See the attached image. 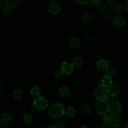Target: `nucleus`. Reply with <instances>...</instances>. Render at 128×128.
Wrapping results in <instances>:
<instances>
[{"mask_svg": "<svg viewBox=\"0 0 128 128\" xmlns=\"http://www.w3.org/2000/svg\"><path fill=\"white\" fill-rule=\"evenodd\" d=\"M64 109L65 108L62 104L55 103L50 107L48 113L52 118H60L64 114Z\"/></svg>", "mask_w": 128, "mask_h": 128, "instance_id": "f257e3e1", "label": "nucleus"}, {"mask_svg": "<svg viewBox=\"0 0 128 128\" xmlns=\"http://www.w3.org/2000/svg\"><path fill=\"white\" fill-rule=\"evenodd\" d=\"M94 98L98 100H108V96L107 92V88L103 86L100 84H98L94 90L92 92Z\"/></svg>", "mask_w": 128, "mask_h": 128, "instance_id": "f03ea898", "label": "nucleus"}, {"mask_svg": "<svg viewBox=\"0 0 128 128\" xmlns=\"http://www.w3.org/2000/svg\"><path fill=\"white\" fill-rule=\"evenodd\" d=\"M109 106L110 104L105 100H98L95 106V110L99 114H106L109 110Z\"/></svg>", "mask_w": 128, "mask_h": 128, "instance_id": "7ed1b4c3", "label": "nucleus"}, {"mask_svg": "<svg viewBox=\"0 0 128 128\" xmlns=\"http://www.w3.org/2000/svg\"><path fill=\"white\" fill-rule=\"evenodd\" d=\"M33 105L35 108L39 110H42L46 109L48 105V103L46 98L42 96H38L34 100L33 102Z\"/></svg>", "mask_w": 128, "mask_h": 128, "instance_id": "20e7f679", "label": "nucleus"}, {"mask_svg": "<svg viewBox=\"0 0 128 128\" xmlns=\"http://www.w3.org/2000/svg\"><path fill=\"white\" fill-rule=\"evenodd\" d=\"M60 69L62 70L64 74L70 75L74 72V67L71 62H64L61 64Z\"/></svg>", "mask_w": 128, "mask_h": 128, "instance_id": "39448f33", "label": "nucleus"}, {"mask_svg": "<svg viewBox=\"0 0 128 128\" xmlns=\"http://www.w3.org/2000/svg\"><path fill=\"white\" fill-rule=\"evenodd\" d=\"M122 106L119 102H111L109 106L108 112L112 115H118L121 112Z\"/></svg>", "mask_w": 128, "mask_h": 128, "instance_id": "423d86ee", "label": "nucleus"}, {"mask_svg": "<svg viewBox=\"0 0 128 128\" xmlns=\"http://www.w3.org/2000/svg\"><path fill=\"white\" fill-rule=\"evenodd\" d=\"M61 10L60 4L58 2H52L50 3L48 6V12L53 15L58 14Z\"/></svg>", "mask_w": 128, "mask_h": 128, "instance_id": "0eeeda50", "label": "nucleus"}, {"mask_svg": "<svg viewBox=\"0 0 128 128\" xmlns=\"http://www.w3.org/2000/svg\"><path fill=\"white\" fill-rule=\"evenodd\" d=\"M112 22L114 26L118 28H123L125 24V20L124 17L120 15L114 16Z\"/></svg>", "mask_w": 128, "mask_h": 128, "instance_id": "6e6552de", "label": "nucleus"}, {"mask_svg": "<svg viewBox=\"0 0 128 128\" xmlns=\"http://www.w3.org/2000/svg\"><path fill=\"white\" fill-rule=\"evenodd\" d=\"M109 65V62L106 59L98 60L96 64V68L99 72H103L106 70Z\"/></svg>", "mask_w": 128, "mask_h": 128, "instance_id": "1a4fd4ad", "label": "nucleus"}, {"mask_svg": "<svg viewBox=\"0 0 128 128\" xmlns=\"http://www.w3.org/2000/svg\"><path fill=\"white\" fill-rule=\"evenodd\" d=\"M120 90L119 86L116 84H112L108 88H107L108 96H110L118 95Z\"/></svg>", "mask_w": 128, "mask_h": 128, "instance_id": "9d476101", "label": "nucleus"}, {"mask_svg": "<svg viewBox=\"0 0 128 128\" xmlns=\"http://www.w3.org/2000/svg\"><path fill=\"white\" fill-rule=\"evenodd\" d=\"M64 114L68 118H74L76 114V110L75 108L71 106H68L64 109Z\"/></svg>", "mask_w": 128, "mask_h": 128, "instance_id": "9b49d317", "label": "nucleus"}, {"mask_svg": "<svg viewBox=\"0 0 128 128\" xmlns=\"http://www.w3.org/2000/svg\"><path fill=\"white\" fill-rule=\"evenodd\" d=\"M112 84V80L111 76L106 74L104 75L101 78L100 84L103 86L108 88Z\"/></svg>", "mask_w": 128, "mask_h": 128, "instance_id": "f8f14e48", "label": "nucleus"}, {"mask_svg": "<svg viewBox=\"0 0 128 128\" xmlns=\"http://www.w3.org/2000/svg\"><path fill=\"white\" fill-rule=\"evenodd\" d=\"M94 9L96 14H101L105 12L106 4L103 2H98L96 3L94 6Z\"/></svg>", "mask_w": 128, "mask_h": 128, "instance_id": "ddd939ff", "label": "nucleus"}, {"mask_svg": "<svg viewBox=\"0 0 128 128\" xmlns=\"http://www.w3.org/2000/svg\"><path fill=\"white\" fill-rule=\"evenodd\" d=\"M22 97L23 92L20 89L16 88L12 92V98L14 100L16 101L20 100Z\"/></svg>", "mask_w": 128, "mask_h": 128, "instance_id": "4468645a", "label": "nucleus"}, {"mask_svg": "<svg viewBox=\"0 0 128 128\" xmlns=\"http://www.w3.org/2000/svg\"><path fill=\"white\" fill-rule=\"evenodd\" d=\"M71 63L72 64L74 68H79L82 65L83 60L80 56H76L72 60Z\"/></svg>", "mask_w": 128, "mask_h": 128, "instance_id": "2eb2a0df", "label": "nucleus"}, {"mask_svg": "<svg viewBox=\"0 0 128 128\" xmlns=\"http://www.w3.org/2000/svg\"><path fill=\"white\" fill-rule=\"evenodd\" d=\"M59 94L62 98H66L70 94V90L66 86H62L59 89Z\"/></svg>", "mask_w": 128, "mask_h": 128, "instance_id": "dca6fc26", "label": "nucleus"}, {"mask_svg": "<svg viewBox=\"0 0 128 128\" xmlns=\"http://www.w3.org/2000/svg\"><path fill=\"white\" fill-rule=\"evenodd\" d=\"M80 44V40L78 37H73L69 41V46L72 48H76L79 46Z\"/></svg>", "mask_w": 128, "mask_h": 128, "instance_id": "f3484780", "label": "nucleus"}, {"mask_svg": "<svg viewBox=\"0 0 128 128\" xmlns=\"http://www.w3.org/2000/svg\"><path fill=\"white\" fill-rule=\"evenodd\" d=\"M81 111L83 114L85 116H89L92 114V108L88 104H84L81 108Z\"/></svg>", "mask_w": 128, "mask_h": 128, "instance_id": "a211bd4d", "label": "nucleus"}, {"mask_svg": "<svg viewBox=\"0 0 128 128\" xmlns=\"http://www.w3.org/2000/svg\"><path fill=\"white\" fill-rule=\"evenodd\" d=\"M101 122L105 126H110L112 125L111 116L108 114H103L101 117Z\"/></svg>", "mask_w": 128, "mask_h": 128, "instance_id": "6ab92c4d", "label": "nucleus"}, {"mask_svg": "<svg viewBox=\"0 0 128 128\" xmlns=\"http://www.w3.org/2000/svg\"><path fill=\"white\" fill-rule=\"evenodd\" d=\"M124 6L120 3H116L112 7V12L116 14L122 13L124 10Z\"/></svg>", "mask_w": 128, "mask_h": 128, "instance_id": "aec40b11", "label": "nucleus"}, {"mask_svg": "<svg viewBox=\"0 0 128 128\" xmlns=\"http://www.w3.org/2000/svg\"><path fill=\"white\" fill-rule=\"evenodd\" d=\"M2 122L8 123L12 120V116L10 112H6L3 114L0 118Z\"/></svg>", "mask_w": 128, "mask_h": 128, "instance_id": "412c9836", "label": "nucleus"}, {"mask_svg": "<svg viewBox=\"0 0 128 128\" xmlns=\"http://www.w3.org/2000/svg\"><path fill=\"white\" fill-rule=\"evenodd\" d=\"M30 94L32 96L36 97V98L40 94V90L38 87H37L36 86L32 87L30 89Z\"/></svg>", "mask_w": 128, "mask_h": 128, "instance_id": "4be33fe9", "label": "nucleus"}, {"mask_svg": "<svg viewBox=\"0 0 128 128\" xmlns=\"http://www.w3.org/2000/svg\"><path fill=\"white\" fill-rule=\"evenodd\" d=\"M92 20V15L90 12L84 13L82 16V20L84 22H88Z\"/></svg>", "mask_w": 128, "mask_h": 128, "instance_id": "5701e85b", "label": "nucleus"}, {"mask_svg": "<svg viewBox=\"0 0 128 128\" xmlns=\"http://www.w3.org/2000/svg\"><path fill=\"white\" fill-rule=\"evenodd\" d=\"M32 116L30 114H24L22 118V120L24 123L28 124L31 122L32 121Z\"/></svg>", "mask_w": 128, "mask_h": 128, "instance_id": "b1692460", "label": "nucleus"}, {"mask_svg": "<svg viewBox=\"0 0 128 128\" xmlns=\"http://www.w3.org/2000/svg\"><path fill=\"white\" fill-rule=\"evenodd\" d=\"M20 2V0H6V4L8 6L12 8L16 7Z\"/></svg>", "mask_w": 128, "mask_h": 128, "instance_id": "393cba45", "label": "nucleus"}, {"mask_svg": "<svg viewBox=\"0 0 128 128\" xmlns=\"http://www.w3.org/2000/svg\"><path fill=\"white\" fill-rule=\"evenodd\" d=\"M116 73V70L113 66H108L106 70V74L111 77L115 75Z\"/></svg>", "mask_w": 128, "mask_h": 128, "instance_id": "a878e982", "label": "nucleus"}, {"mask_svg": "<svg viewBox=\"0 0 128 128\" xmlns=\"http://www.w3.org/2000/svg\"><path fill=\"white\" fill-rule=\"evenodd\" d=\"M2 12L4 16H8L11 14L12 12V10L10 7L8 6H6L2 8Z\"/></svg>", "mask_w": 128, "mask_h": 128, "instance_id": "bb28decb", "label": "nucleus"}, {"mask_svg": "<svg viewBox=\"0 0 128 128\" xmlns=\"http://www.w3.org/2000/svg\"><path fill=\"white\" fill-rule=\"evenodd\" d=\"M64 73L60 69L56 70L54 73V76L56 79H60L63 76Z\"/></svg>", "mask_w": 128, "mask_h": 128, "instance_id": "cd10ccee", "label": "nucleus"}, {"mask_svg": "<svg viewBox=\"0 0 128 128\" xmlns=\"http://www.w3.org/2000/svg\"><path fill=\"white\" fill-rule=\"evenodd\" d=\"M120 117L118 116V115H112L111 121H112V126L114 124L120 122Z\"/></svg>", "mask_w": 128, "mask_h": 128, "instance_id": "c85d7f7f", "label": "nucleus"}, {"mask_svg": "<svg viewBox=\"0 0 128 128\" xmlns=\"http://www.w3.org/2000/svg\"><path fill=\"white\" fill-rule=\"evenodd\" d=\"M54 125L57 128H62L65 125V122L63 120L59 119L56 120Z\"/></svg>", "mask_w": 128, "mask_h": 128, "instance_id": "c756f323", "label": "nucleus"}, {"mask_svg": "<svg viewBox=\"0 0 128 128\" xmlns=\"http://www.w3.org/2000/svg\"><path fill=\"white\" fill-rule=\"evenodd\" d=\"M114 16L111 12H107L105 14V18L108 21H112L114 18Z\"/></svg>", "mask_w": 128, "mask_h": 128, "instance_id": "7c9ffc66", "label": "nucleus"}, {"mask_svg": "<svg viewBox=\"0 0 128 128\" xmlns=\"http://www.w3.org/2000/svg\"><path fill=\"white\" fill-rule=\"evenodd\" d=\"M84 40L88 43L92 42L93 40V36L91 34H88L84 36Z\"/></svg>", "mask_w": 128, "mask_h": 128, "instance_id": "2f4dec72", "label": "nucleus"}, {"mask_svg": "<svg viewBox=\"0 0 128 128\" xmlns=\"http://www.w3.org/2000/svg\"><path fill=\"white\" fill-rule=\"evenodd\" d=\"M86 8L88 10H90L94 6V3L90 0H88L84 4Z\"/></svg>", "mask_w": 128, "mask_h": 128, "instance_id": "473e14b6", "label": "nucleus"}, {"mask_svg": "<svg viewBox=\"0 0 128 128\" xmlns=\"http://www.w3.org/2000/svg\"><path fill=\"white\" fill-rule=\"evenodd\" d=\"M109 100H110L111 102H119V98L118 96V95L116 96H108V98Z\"/></svg>", "mask_w": 128, "mask_h": 128, "instance_id": "72a5a7b5", "label": "nucleus"}, {"mask_svg": "<svg viewBox=\"0 0 128 128\" xmlns=\"http://www.w3.org/2000/svg\"><path fill=\"white\" fill-rule=\"evenodd\" d=\"M116 2L114 0H106V5L110 8H112L113 6L115 4Z\"/></svg>", "mask_w": 128, "mask_h": 128, "instance_id": "f704fd0d", "label": "nucleus"}, {"mask_svg": "<svg viewBox=\"0 0 128 128\" xmlns=\"http://www.w3.org/2000/svg\"><path fill=\"white\" fill-rule=\"evenodd\" d=\"M88 0H76V2L80 5H84Z\"/></svg>", "mask_w": 128, "mask_h": 128, "instance_id": "c9c22d12", "label": "nucleus"}, {"mask_svg": "<svg viewBox=\"0 0 128 128\" xmlns=\"http://www.w3.org/2000/svg\"><path fill=\"white\" fill-rule=\"evenodd\" d=\"M0 128H9V126L8 123L2 122L0 125Z\"/></svg>", "mask_w": 128, "mask_h": 128, "instance_id": "e433bc0d", "label": "nucleus"}, {"mask_svg": "<svg viewBox=\"0 0 128 128\" xmlns=\"http://www.w3.org/2000/svg\"><path fill=\"white\" fill-rule=\"evenodd\" d=\"M112 128H123V126L121 124L118 122L113 124Z\"/></svg>", "mask_w": 128, "mask_h": 128, "instance_id": "4c0bfd02", "label": "nucleus"}, {"mask_svg": "<svg viewBox=\"0 0 128 128\" xmlns=\"http://www.w3.org/2000/svg\"><path fill=\"white\" fill-rule=\"evenodd\" d=\"M124 8L128 12V0H126L124 4Z\"/></svg>", "mask_w": 128, "mask_h": 128, "instance_id": "58836bf2", "label": "nucleus"}, {"mask_svg": "<svg viewBox=\"0 0 128 128\" xmlns=\"http://www.w3.org/2000/svg\"><path fill=\"white\" fill-rule=\"evenodd\" d=\"M6 3V0H0V6H4Z\"/></svg>", "mask_w": 128, "mask_h": 128, "instance_id": "ea45409f", "label": "nucleus"}, {"mask_svg": "<svg viewBox=\"0 0 128 128\" xmlns=\"http://www.w3.org/2000/svg\"><path fill=\"white\" fill-rule=\"evenodd\" d=\"M96 128H106L105 127V126L102 124H99L98 126H96Z\"/></svg>", "mask_w": 128, "mask_h": 128, "instance_id": "a19ab883", "label": "nucleus"}, {"mask_svg": "<svg viewBox=\"0 0 128 128\" xmlns=\"http://www.w3.org/2000/svg\"><path fill=\"white\" fill-rule=\"evenodd\" d=\"M80 128H89L88 126L87 125V124H82V125Z\"/></svg>", "mask_w": 128, "mask_h": 128, "instance_id": "79ce46f5", "label": "nucleus"}, {"mask_svg": "<svg viewBox=\"0 0 128 128\" xmlns=\"http://www.w3.org/2000/svg\"><path fill=\"white\" fill-rule=\"evenodd\" d=\"M46 128H57L55 125H52V124H50Z\"/></svg>", "mask_w": 128, "mask_h": 128, "instance_id": "37998d69", "label": "nucleus"}, {"mask_svg": "<svg viewBox=\"0 0 128 128\" xmlns=\"http://www.w3.org/2000/svg\"><path fill=\"white\" fill-rule=\"evenodd\" d=\"M90 0L91 2H92L94 4H96V3H98V2H101V0Z\"/></svg>", "mask_w": 128, "mask_h": 128, "instance_id": "c03bdc74", "label": "nucleus"}, {"mask_svg": "<svg viewBox=\"0 0 128 128\" xmlns=\"http://www.w3.org/2000/svg\"><path fill=\"white\" fill-rule=\"evenodd\" d=\"M123 128H128V122H126V123L124 124V126Z\"/></svg>", "mask_w": 128, "mask_h": 128, "instance_id": "a18cd8bd", "label": "nucleus"}, {"mask_svg": "<svg viewBox=\"0 0 128 128\" xmlns=\"http://www.w3.org/2000/svg\"><path fill=\"white\" fill-rule=\"evenodd\" d=\"M2 92L1 90H0V96H1L2 95Z\"/></svg>", "mask_w": 128, "mask_h": 128, "instance_id": "49530a36", "label": "nucleus"}, {"mask_svg": "<svg viewBox=\"0 0 128 128\" xmlns=\"http://www.w3.org/2000/svg\"><path fill=\"white\" fill-rule=\"evenodd\" d=\"M1 84H2V80H1V79L0 78V86H1Z\"/></svg>", "mask_w": 128, "mask_h": 128, "instance_id": "de8ad7c7", "label": "nucleus"}, {"mask_svg": "<svg viewBox=\"0 0 128 128\" xmlns=\"http://www.w3.org/2000/svg\"><path fill=\"white\" fill-rule=\"evenodd\" d=\"M2 120H1V118H0V125L1 123H2Z\"/></svg>", "mask_w": 128, "mask_h": 128, "instance_id": "09e8293b", "label": "nucleus"}, {"mask_svg": "<svg viewBox=\"0 0 128 128\" xmlns=\"http://www.w3.org/2000/svg\"></svg>", "mask_w": 128, "mask_h": 128, "instance_id": "8fccbe9b", "label": "nucleus"}]
</instances>
